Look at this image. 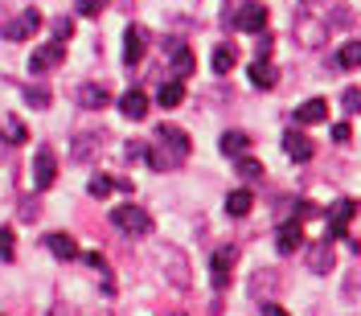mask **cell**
I'll list each match as a JSON object with an SVG mask.
<instances>
[{"label":"cell","mask_w":361,"mask_h":316,"mask_svg":"<svg viewBox=\"0 0 361 316\" xmlns=\"http://www.w3.org/2000/svg\"><path fill=\"white\" fill-rule=\"evenodd\" d=\"M349 123H337V128H333V140H337V144H349Z\"/></svg>","instance_id":"35"},{"label":"cell","mask_w":361,"mask_h":316,"mask_svg":"<svg viewBox=\"0 0 361 316\" xmlns=\"http://www.w3.org/2000/svg\"><path fill=\"white\" fill-rule=\"evenodd\" d=\"M157 103H160V107H180V103H185V83H180V78H169V83H160Z\"/></svg>","instance_id":"16"},{"label":"cell","mask_w":361,"mask_h":316,"mask_svg":"<svg viewBox=\"0 0 361 316\" xmlns=\"http://www.w3.org/2000/svg\"><path fill=\"white\" fill-rule=\"evenodd\" d=\"M62 62H66V42H45L29 54V70L33 74H45V70L62 66Z\"/></svg>","instance_id":"3"},{"label":"cell","mask_w":361,"mask_h":316,"mask_svg":"<svg viewBox=\"0 0 361 316\" xmlns=\"http://www.w3.org/2000/svg\"><path fill=\"white\" fill-rule=\"evenodd\" d=\"M308 267L312 271H329L333 267V250H329V243H316V247L308 250Z\"/></svg>","instance_id":"24"},{"label":"cell","mask_w":361,"mask_h":316,"mask_svg":"<svg viewBox=\"0 0 361 316\" xmlns=\"http://www.w3.org/2000/svg\"><path fill=\"white\" fill-rule=\"evenodd\" d=\"M234 259H238V250H234V247L214 250V263H209V284H214L218 292L230 284V267H234Z\"/></svg>","instance_id":"7"},{"label":"cell","mask_w":361,"mask_h":316,"mask_svg":"<svg viewBox=\"0 0 361 316\" xmlns=\"http://www.w3.org/2000/svg\"><path fill=\"white\" fill-rule=\"evenodd\" d=\"M37 29H42V13L37 8H25V13H17L13 21L4 25V42H29Z\"/></svg>","instance_id":"4"},{"label":"cell","mask_w":361,"mask_h":316,"mask_svg":"<svg viewBox=\"0 0 361 316\" xmlns=\"http://www.w3.org/2000/svg\"><path fill=\"white\" fill-rule=\"evenodd\" d=\"M250 83L259 90H271L279 83V70L271 66V58H255V66H250Z\"/></svg>","instance_id":"14"},{"label":"cell","mask_w":361,"mask_h":316,"mask_svg":"<svg viewBox=\"0 0 361 316\" xmlns=\"http://www.w3.org/2000/svg\"><path fill=\"white\" fill-rule=\"evenodd\" d=\"M111 189H115L111 177H90V181H87V193H90V198H107Z\"/></svg>","instance_id":"29"},{"label":"cell","mask_w":361,"mask_h":316,"mask_svg":"<svg viewBox=\"0 0 361 316\" xmlns=\"http://www.w3.org/2000/svg\"><path fill=\"white\" fill-rule=\"evenodd\" d=\"M111 226L115 230H123V234L144 238V234L152 230V214H148L144 205H115L111 209Z\"/></svg>","instance_id":"2"},{"label":"cell","mask_w":361,"mask_h":316,"mask_svg":"<svg viewBox=\"0 0 361 316\" xmlns=\"http://www.w3.org/2000/svg\"><path fill=\"white\" fill-rule=\"evenodd\" d=\"M238 173L247 181H263V164L259 160H247V157H238Z\"/></svg>","instance_id":"31"},{"label":"cell","mask_w":361,"mask_h":316,"mask_svg":"<svg viewBox=\"0 0 361 316\" xmlns=\"http://www.w3.org/2000/svg\"><path fill=\"white\" fill-rule=\"evenodd\" d=\"M74 160H90L94 152H99V135H90V132H82V135H74Z\"/></svg>","instance_id":"23"},{"label":"cell","mask_w":361,"mask_h":316,"mask_svg":"<svg viewBox=\"0 0 361 316\" xmlns=\"http://www.w3.org/2000/svg\"><path fill=\"white\" fill-rule=\"evenodd\" d=\"M107 87H99V83H87V87H78V103L87 107V111H99V107H107Z\"/></svg>","instance_id":"15"},{"label":"cell","mask_w":361,"mask_h":316,"mask_svg":"<svg viewBox=\"0 0 361 316\" xmlns=\"http://www.w3.org/2000/svg\"><path fill=\"white\" fill-rule=\"evenodd\" d=\"M70 33H74V21H70V17H58V21H54V37H58V42H66Z\"/></svg>","instance_id":"32"},{"label":"cell","mask_w":361,"mask_h":316,"mask_svg":"<svg viewBox=\"0 0 361 316\" xmlns=\"http://www.w3.org/2000/svg\"><path fill=\"white\" fill-rule=\"evenodd\" d=\"M25 103L29 107H49L54 95H49V87H25Z\"/></svg>","instance_id":"27"},{"label":"cell","mask_w":361,"mask_h":316,"mask_svg":"<svg viewBox=\"0 0 361 316\" xmlns=\"http://www.w3.org/2000/svg\"><path fill=\"white\" fill-rule=\"evenodd\" d=\"M189 152H193V140L180 132L177 123H160L144 157H148V164H152L157 173H169V169L185 164V160H189Z\"/></svg>","instance_id":"1"},{"label":"cell","mask_w":361,"mask_h":316,"mask_svg":"<svg viewBox=\"0 0 361 316\" xmlns=\"http://www.w3.org/2000/svg\"><path fill=\"white\" fill-rule=\"evenodd\" d=\"M54 181H58V157H54V148H37V157H33V185L49 189Z\"/></svg>","instance_id":"6"},{"label":"cell","mask_w":361,"mask_h":316,"mask_svg":"<svg viewBox=\"0 0 361 316\" xmlns=\"http://www.w3.org/2000/svg\"><path fill=\"white\" fill-rule=\"evenodd\" d=\"M0 259L4 263L17 259V234H13V226H0Z\"/></svg>","instance_id":"26"},{"label":"cell","mask_w":361,"mask_h":316,"mask_svg":"<svg viewBox=\"0 0 361 316\" xmlns=\"http://www.w3.org/2000/svg\"><path fill=\"white\" fill-rule=\"evenodd\" d=\"M13 189V164H0V198Z\"/></svg>","instance_id":"33"},{"label":"cell","mask_w":361,"mask_h":316,"mask_svg":"<svg viewBox=\"0 0 361 316\" xmlns=\"http://www.w3.org/2000/svg\"><path fill=\"white\" fill-rule=\"evenodd\" d=\"M357 214V202H349V198H341L337 205H333V218H329V234L333 238H345V226H349V218Z\"/></svg>","instance_id":"11"},{"label":"cell","mask_w":361,"mask_h":316,"mask_svg":"<svg viewBox=\"0 0 361 316\" xmlns=\"http://www.w3.org/2000/svg\"><path fill=\"white\" fill-rule=\"evenodd\" d=\"M234 66H238V49L234 45H218L214 49V74H230Z\"/></svg>","instance_id":"22"},{"label":"cell","mask_w":361,"mask_h":316,"mask_svg":"<svg viewBox=\"0 0 361 316\" xmlns=\"http://www.w3.org/2000/svg\"><path fill=\"white\" fill-rule=\"evenodd\" d=\"M263 25H267V8L255 4V0L234 13V29H243V33H263Z\"/></svg>","instance_id":"8"},{"label":"cell","mask_w":361,"mask_h":316,"mask_svg":"<svg viewBox=\"0 0 361 316\" xmlns=\"http://www.w3.org/2000/svg\"><path fill=\"white\" fill-rule=\"evenodd\" d=\"M119 111L128 115L132 123H140V119L148 115V95H144V90H128V95L119 99Z\"/></svg>","instance_id":"13"},{"label":"cell","mask_w":361,"mask_h":316,"mask_svg":"<svg viewBox=\"0 0 361 316\" xmlns=\"http://www.w3.org/2000/svg\"><path fill=\"white\" fill-rule=\"evenodd\" d=\"M341 107H345L349 115H361V90L357 87H345V90H341Z\"/></svg>","instance_id":"28"},{"label":"cell","mask_w":361,"mask_h":316,"mask_svg":"<svg viewBox=\"0 0 361 316\" xmlns=\"http://www.w3.org/2000/svg\"><path fill=\"white\" fill-rule=\"evenodd\" d=\"M193 66H197L193 49H189V45H173V78H185V74H193Z\"/></svg>","instance_id":"19"},{"label":"cell","mask_w":361,"mask_h":316,"mask_svg":"<svg viewBox=\"0 0 361 316\" xmlns=\"http://www.w3.org/2000/svg\"><path fill=\"white\" fill-rule=\"evenodd\" d=\"M263 316H288V312H283L279 304H263Z\"/></svg>","instance_id":"38"},{"label":"cell","mask_w":361,"mask_h":316,"mask_svg":"<svg viewBox=\"0 0 361 316\" xmlns=\"http://www.w3.org/2000/svg\"><path fill=\"white\" fill-rule=\"evenodd\" d=\"M250 135L247 132H222V152L226 157H247Z\"/></svg>","instance_id":"21"},{"label":"cell","mask_w":361,"mask_h":316,"mask_svg":"<svg viewBox=\"0 0 361 316\" xmlns=\"http://www.w3.org/2000/svg\"><path fill=\"white\" fill-rule=\"evenodd\" d=\"M144 54H148V29L144 25H128V33H123V62L140 66Z\"/></svg>","instance_id":"5"},{"label":"cell","mask_w":361,"mask_h":316,"mask_svg":"<svg viewBox=\"0 0 361 316\" xmlns=\"http://www.w3.org/2000/svg\"><path fill=\"white\" fill-rule=\"evenodd\" d=\"M324 115H329V103L324 99H308V103L295 107V123H320Z\"/></svg>","instance_id":"18"},{"label":"cell","mask_w":361,"mask_h":316,"mask_svg":"<svg viewBox=\"0 0 361 316\" xmlns=\"http://www.w3.org/2000/svg\"><path fill=\"white\" fill-rule=\"evenodd\" d=\"M87 263H90V267H94V271H107V259H103L99 250H90V255H87Z\"/></svg>","instance_id":"36"},{"label":"cell","mask_w":361,"mask_h":316,"mask_svg":"<svg viewBox=\"0 0 361 316\" xmlns=\"http://www.w3.org/2000/svg\"><path fill=\"white\" fill-rule=\"evenodd\" d=\"M283 152H288V160H295V164H304V160L316 157V144L308 140L304 132H288L283 135Z\"/></svg>","instance_id":"9"},{"label":"cell","mask_w":361,"mask_h":316,"mask_svg":"<svg viewBox=\"0 0 361 316\" xmlns=\"http://www.w3.org/2000/svg\"><path fill=\"white\" fill-rule=\"evenodd\" d=\"M74 8H78V17H99L107 8V0H74Z\"/></svg>","instance_id":"30"},{"label":"cell","mask_w":361,"mask_h":316,"mask_svg":"<svg viewBox=\"0 0 361 316\" xmlns=\"http://www.w3.org/2000/svg\"><path fill=\"white\" fill-rule=\"evenodd\" d=\"M0 140H4L8 148H17V144L29 140V128H25L17 115H0Z\"/></svg>","instance_id":"12"},{"label":"cell","mask_w":361,"mask_h":316,"mask_svg":"<svg viewBox=\"0 0 361 316\" xmlns=\"http://www.w3.org/2000/svg\"><path fill=\"white\" fill-rule=\"evenodd\" d=\"M337 62H341L345 70H357V66H361V42H345V45H341Z\"/></svg>","instance_id":"25"},{"label":"cell","mask_w":361,"mask_h":316,"mask_svg":"<svg viewBox=\"0 0 361 316\" xmlns=\"http://www.w3.org/2000/svg\"><path fill=\"white\" fill-rule=\"evenodd\" d=\"M259 58H271V45H275V37H271V33H259Z\"/></svg>","instance_id":"34"},{"label":"cell","mask_w":361,"mask_h":316,"mask_svg":"<svg viewBox=\"0 0 361 316\" xmlns=\"http://www.w3.org/2000/svg\"><path fill=\"white\" fill-rule=\"evenodd\" d=\"M275 247H279V255H292V250L304 247V226H300V218L295 222H283L275 230Z\"/></svg>","instance_id":"10"},{"label":"cell","mask_w":361,"mask_h":316,"mask_svg":"<svg viewBox=\"0 0 361 316\" xmlns=\"http://www.w3.org/2000/svg\"><path fill=\"white\" fill-rule=\"evenodd\" d=\"M45 247L54 250L58 259H78V243H74L70 234H49V238H45Z\"/></svg>","instance_id":"20"},{"label":"cell","mask_w":361,"mask_h":316,"mask_svg":"<svg viewBox=\"0 0 361 316\" xmlns=\"http://www.w3.org/2000/svg\"><path fill=\"white\" fill-rule=\"evenodd\" d=\"M37 214H42V209H37V202H25V205H21V218H25V222H33Z\"/></svg>","instance_id":"37"},{"label":"cell","mask_w":361,"mask_h":316,"mask_svg":"<svg viewBox=\"0 0 361 316\" xmlns=\"http://www.w3.org/2000/svg\"><path fill=\"white\" fill-rule=\"evenodd\" d=\"M250 205H255V193H250V189H234V193L226 198V214H230V218H247Z\"/></svg>","instance_id":"17"}]
</instances>
